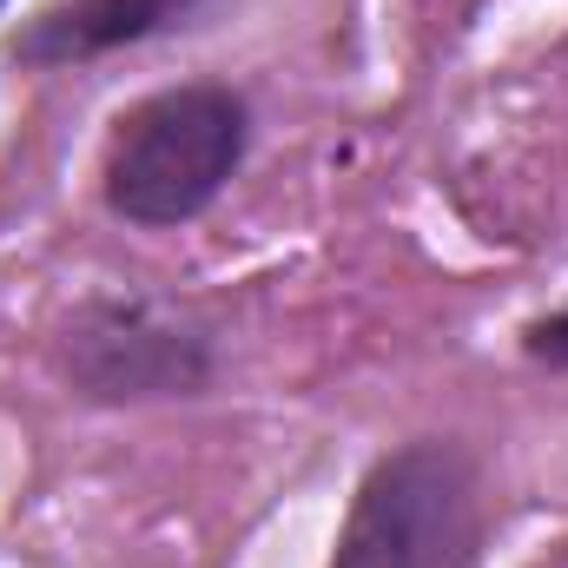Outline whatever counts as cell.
Wrapping results in <instances>:
<instances>
[{
	"instance_id": "cell-1",
	"label": "cell",
	"mask_w": 568,
	"mask_h": 568,
	"mask_svg": "<svg viewBox=\"0 0 568 568\" xmlns=\"http://www.w3.org/2000/svg\"><path fill=\"white\" fill-rule=\"evenodd\" d=\"M252 152V106L225 80H185L165 93H145L113 120L100 192L106 212L140 225V232H172L212 212V199L239 179Z\"/></svg>"
},
{
	"instance_id": "cell-2",
	"label": "cell",
	"mask_w": 568,
	"mask_h": 568,
	"mask_svg": "<svg viewBox=\"0 0 568 568\" xmlns=\"http://www.w3.org/2000/svg\"><path fill=\"white\" fill-rule=\"evenodd\" d=\"M483 476L456 436H417L377 456L351 496L331 568H476Z\"/></svg>"
},
{
	"instance_id": "cell-3",
	"label": "cell",
	"mask_w": 568,
	"mask_h": 568,
	"mask_svg": "<svg viewBox=\"0 0 568 568\" xmlns=\"http://www.w3.org/2000/svg\"><path fill=\"white\" fill-rule=\"evenodd\" d=\"M53 371L80 404L126 410L205 397L219 377V351L205 317L152 291H93L67 311L53 337Z\"/></svg>"
},
{
	"instance_id": "cell-4",
	"label": "cell",
	"mask_w": 568,
	"mask_h": 568,
	"mask_svg": "<svg viewBox=\"0 0 568 568\" xmlns=\"http://www.w3.org/2000/svg\"><path fill=\"white\" fill-rule=\"evenodd\" d=\"M225 0H47L7 33V67L20 73H53V67H87L120 47H145L165 33L199 27Z\"/></svg>"
},
{
	"instance_id": "cell-5",
	"label": "cell",
	"mask_w": 568,
	"mask_h": 568,
	"mask_svg": "<svg viewBox=\"0 0 568 568\" xmlns=\"http://www.w3.org/2000/svg\"><path fill=\"white\" fill-rule=\"evenodd\" d=\"M523 351H529L536 364H549V371H568V304L549 311V317H529V324H523Z\"/></svg>"
},
{
	"instance_id": "cell-6",
	"label": "cell",
	"mask_w": 568,
	"mask_h": 568,
	"mask_svg": "<svg viewBox=\"0 0 568 568\" xmlns=\"http://www.w3.org/2000/svg\"><path fill=\"white\" fill-rule=\"evenodd\" d=\"M0 7H7V0H0Z\"/></svg>"
}]
</instances>
